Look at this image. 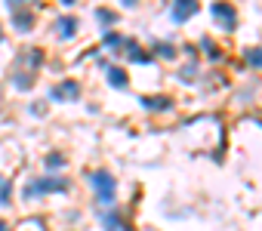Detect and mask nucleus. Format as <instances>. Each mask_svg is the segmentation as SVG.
Instances as JSON below:
<instances>
[{
    "mask_svg": "<svg viewBox=\"0 0 262 231\" xmlns=\"http://www.w3.org/2000/svg\"><path fill=\"white\" fill-rule=\"evenodd\" d=\"M90 182H93V188H96V200H99V203H111V200H114V188H117V182H114L111 173L96 170V173L90 176Z\"/></svg>",
    "mask_w": 262,
    "mask_h": 231,
    "instance_id": "nucleus-1",
    "label": "nucleus"
},
{
    "mask_svg": "<svg viewBox=\"0 0 262 231\" xmlns=\"http://www.w3.org/2000/svg\"><path fill=\"white\" fill-rule=\"evenodd\" d=\"M40 191H47V194H50V191H68V179H50V176H47V179H37V182H31V185L25 188L28 197H31V194H40Z\"/></svg>",
    "mask_w": 262,
    "mask_h": 231,
    "instance_id": "nucleus-2",
    "label": "nucleus"
},
{
    "mask_svg": "<svg viewBox=\"0 0 262 231\" xmlns=\"http://www.w3.org/2000/svg\"><path fill=\"white\" fill-rule=\"evenodd\" d=\"M213 16H216V22H219L225 31H231V28L237 25V13H234L228 4H213Z\"/></svg>",
    "mask_w": 262,
    "mask_h": 231,
    "instance_id": "nucleus-3",
    "label": "nucleus"
},
{
    "mask_svg": "<svg viewBox=\"0 0 262 231\" xmlns=\"http://www.w3.org/2000/svg\"><path fill=\"white\" fill-rule=\"evenodd\" d=\"M53 102H65V99H77L80 96V86L74 83V80H65V83H59V86H53Z\"/></svg>",
    "mask_w": 262,
    "mask_h": 231,
    "instance_id": "nucleus-4",
    "label": "nucleus"
},
{
    "mask_svg": "<svg viewBox=\"0 0 262 231\" xmlns=\"http://www.w3.org/2000/svg\"><path fill=\"white\" fill-rule=\"evenodd\" d=\"M194 13H198V4H191V0H179V4H173V10H170L173 22H185V19H191Z\"/></svg>",
    "mask_w": 262,
    "mask_h": 231,
    "instance_id": "nucleus-5",
    "label": "nucleus"
},
{
    "mask_svg": "<svg viewBox=\"0 0 262 231\" xmlns=\"http://www.w3.org/2000/svg\"><path fill=\"white\" fill-rule=\"evenodd\" d=\"M102 222H105V231H133V228H129V225H126L117 213H108Z\"/></svg>",
    "mask_w": 262,
    "mask_h": 231,
    "instance_id": "nucleus-6",
    "label": "nucleus"
},
{
    "mask_svg": "<svg viewBox=\"0 0 262 231\" xmlns=\"http://www.w3.org/2000/svg\"><path fill=\"white\" fill-rule=\"evenodd\" d=\"M56 28H59V37H71V34L77 31V22H74V19H59Z\"/></svg>",
    "mask_w": 262,
    "mask_h": 231,
    "instance_id": "nucleus-7",
    "label": "nucleus"
},
{
    "mask_svg": "<svg viewBox=\"0 0 262 231\" xmlns=\"http://www.w3.org/2000/svg\"><path fill=\"white\" fill-rule=\"evenodd\" d=\"M108 83L111 86H126V71H120V68H108Z\"/></svg>",
    "mask_w": 262,
    "mask_h": 231,
    "instance_id": "nucleus-8",
    "label": "nucleus"
},
{
    "mask_svg": "<svg viewBox=\"0 0 262 231\" xmlns=\"http://www.w3.org/2000/svg\"><path fill=\"white\" fill-rule=\"evenodd\" d=\"M142 105L151 108V111H164V108H170V99H164V96H151V99H142Z\"/></svg>",
    "mask_w": 262,
    "mask_h": 231,
    "instance_id": "nucleus-9",
    "label": "nucleus"
},
{
    "mask_svg": "<svg viewBox=\"0 0 262 231\" xmlns=\"http://www.w3.org/2000/svg\"><path fill=\"white\" fill-rule=\"evenodd\" d=\"M244 59H247L250 65H259V68H262V50H247Z\"/></svg>",
    "mask_w": 262,
    "mask_h": 231,
    "instance_id": "nucleus-10",
    "label": "nucleus"
},
{
    "mask_svg": "<svg viewBox=\"0 0 262 231\" xmlns=\"http://www.w3.org/2000/svg\"><path fill=\"white\" fill-rule=\"evenodd\" d=\"M129 59H133V62H148L151 56H148V53H142V50H133V53H129Z\"/></svg>",
    "mask_w": 262,
    "mask_h": 231,
    "instance_id": "nucleus-11",
    "label": "nucleus"
},
{
    "mask_svg": "<svg viewBox=\"0 0 262 231\" xmlns=\"http://www.w3.org/2000/svg\"><path fill=\"white\" fill-rule=\"evenodd\" d=\"M62 160H65L62 154H53V157H47V167H62Z\"/></svg>",
    "mask_w": 262,
    "mask_h": 231,
    "instance_id": "nucleus-12",
    "label": "nucleus"
},
{
    "mask_svg": "<svg viewBox=\"0 0 262 231\" xmlns=\"http://www.w3.org/2000/svg\"><path fill=\"white\" fill-rule=\"evenodd\" d=\"M99 19H102V22H111V19H114V16H111V13H108V10H99Z\"/></svg>",
    "mask_w": 262,
    "mask_h": 231,
    "instance_id": "nucleus-13",
    "label": "nucleus"
},
{
    "mask_svg": "<svg viewBox=\"0 0 262 231\" xmlns=\"http://www.w3.org/2000/svg\"><path fill=\"white\" fill-rule=\"evenodd\" d=\"M0 231H7V222H0Z\"/></svg>",
    "mask_w": 262,
    "mask_h": 231,
    "instance_id": "nucleus-14",
    "label": "nucleus"
}]
</instances>
